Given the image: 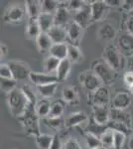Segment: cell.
Masks as SVG:
<instances>
[{"label": "cell", "mask_w": 133, "mask_h": 149, "mask_svg": "<svg viewBox=\"0 0 133 149\" xmlns=\"http://www.w3.org/2000/svg\"><path fill=\"white\" fill-rule=\"evenodd\" d=\"M89 100H91V107L93 105H108L111 102L110 92L107 86H100L95 92L89 93Z\"/></svg>", "instance_id": "9c48e42d"}, {"label": "cell", "mask_w": 133, "mask_h": 149, "mask_svg": "<svg viewBox=\"0 0 133 149\" xmlns=\"http://www.w3.org/2000/svg\"><path fill=\"white\" fill-rule=\"evenodd\" d=\"M84 29L79 25L77 22L72 20L67 26V34H68V40L70 41V44L79 46V42L83 39Z\"/></svg>", "instance_id": "7c38bea8"}, {"label": "cell", "mask_w": 133, "mask_h": 149, "mask_svg": "<svg viewBox=\"0 0 133 149\" xmlns=\"http://www.w3.org/2000/svg\"><path fill=\"white\" fill-rule=\"evenodd\" d=\"M8 66L10 67V70L13 74L14 80L22 81L29 78L31 74V70L28 64L22 61H10L8 62Z\"/></svg>", "instance_id": "52a82bcc"}, {"label": "cell", "mask_w": 133, "mask_h": 149, "mask_svg": "<svg viewBox=\"0 0 133 149\" xmlns=\"http://www.w3.org/2000/svg\"><path fill=\"white\" fill-rule=\"evenodd\" d=\"M128 91H129V93L133 95V85L130 86V88H128Z\"/></svg>", "instance_id": "db71d44e"}, {"label": "cell", "mask_w": 133, "mask_h": 149, "mask_svg": "<svg viewBox=\"0 0 133 149\" xmlns=\"http://www.w3.org/2000/svg\"><path fill=\"white\" fill-rule=\"evenodd\" d=\"M60 63H61V60L49 55V56L44 60V64H43L45 73L50 74H52L53 73H56L58 68H59Z\"/></svg>", "instance_id": "1f68e13d"}, {"label": "cell", "mask_w": 133, "mask_h": 149, "mask_svg": "<svg viewBox=\"0 0 133 149\" xmlns=\"http://www.w3.org/2000/svg\"><path fill=\"white\" fill-rule=\"evenodd\" d=\"M43 120L49 128L54 129L56 131L60 130L61 128H63V126H65V121L62 118H48L47 117Z\"/></svg>", "instance_id": "ab89813d"}, {"label": "cell", "mask_w": 133, "mask_h": 149, "mask_svg": "<svg viewBox=\"0 0 133 149\" xmlns=\"http://www.w3.org/2000/svg\"><path fill=\"white\" fill-rule=\"evenodd\" d=\"M68 53H69V44L66 42L53 44V46L51 47L49 51V55L62 61V60L68 59Z\"/></svg>", "instance_id": "7402d4cb"}, {"label": "cell", "mask_w": 133, "mask_h": 149, "mask_svg": "<svg viewBox=\"0 0 133 149\" xmlns=\"http://www.w3.org/2000/svg\"><path fill=\"white\" fill-rule=\"evenodd\" d=\"M63 3V2H62ZM58 8V10L55 13V25L58 26H63V27H67L69 25V23L71 22V14H70L69 8L67 7V2L66 4H62Z\"/></svg>", "instance_id": "ac0fdd59"}, {"label": "cell", "mask_w": 133, "mask_h": 149, "mask_svg": "<svg viewBox=\"0 0 133 149\" xmlns=\"http://www.w3.org/2000/svg\"><path fill=\"white\" fill-rule=\"evenodd\" d=\"M29 80L31 83L34 84L36 86H45L48 84L53 83H59L57 77L54 74H50L47 73H40V72H31L30 76H29Z\"/></svg>", "instance_id": "9a60e30c"}, {"label": "cell", "mask_w": 133, "mask_h": 149, "mask_svg": "<svg viewBox=\"0 0 133 149\" xmlns=\"http://www.w3.org/2000/svg\"><path fill=\"white\" fill-rule=\"evenodd\" d=\"M26 15L27 13L25 6L20 4H11L4 11L3 21L9 24H20L24 21Z\"/></svg>", "instance_id": "8992f818"}, {"label": "cell", "mask_w": 133, "mask_h": 149, "mask_svg": "<svg viewBox=\"0 0 133 149\" xmlns=\"http://www.w3.org/2000/svg\"><path fill=\"white\" fill-rule=\"evenodd\" d=\"M101 145L105 149H113L114 144V130L110 128H107L103 132V134L100 136Z\"/></svg>", "instance_id": "e575fe53"}, {"label": "cell", "mask_w": 133, "mask_h": 149, "mask_svg": "<svg viewBox=\"0 0 133 149\" xmlns=\"http://www.w3.org/2000/svg\"><path fill=\"white\" fill-rule=\"evenodd\" d=\"M0 86H1V92L3 93H10L12 91H14L17 88V81L14 79H1L0 81Z\"/></svg>", "instance_id": "8d00e7d4"}, {"label": "cell", "mask_w": 133, "mask_h": 149, "mask_svg": "<svg viewBox=\"0 0 133 149\" xmlns=\"http://www.w3.org/2000/svg\"><path fill=\"white\" fill-rule=\"evenodd\" d=\"M0 77L1 79H14L10 67L7 63H1L0 65Z\"/></svg>", "instance_id": "7bdbcfd3"}, {"label": "cell", "mask_w": 133, "mask_h": 149, "mask_svg": "<svg viewBox=\"0 0 133 149\" xmlns=\"http://www.w3.org/2000/svg\"><path fill=\"white\" fill-rule=\"evenodd\" d=\"M91 117L93 120L101 125H107L110 121V109L108 105H93Z\"/></svg>", "instance_id": "30bf717a"}, {"label": "cell", "mask_w": 133, "mask_h": 149, "mask_svg": "<svg viewBox=\"0 0 133 149\" xmlns=\"http://www.w3.org/2000/svg\"><path fill=\"white\" fill-rule=\"evenodd\" d=\"M21 122L24 131L29 136H38L41 133L40 131V124H39V117L35 111V107H30L25 114L21 118H19Z\"/></svg>", "instance_id": "3957f363"}, {"label": "cell", "mask_w": 133, "mask_h": 149, "mask_svg": "<svg viewBox=\"0 0 133 149\" xmlns=\"http://www.w3.org/2000/svg\"><path fill=\"white\" fill-rule=\"evenodd\" d=\"M48 35L51 38L52 42L54 44H59V43H66L68 40V34H67V27L63 26L55 25L54 27L50 29L48 32Z\"/></svg>", "instance_id": "ffe728a7"}, {"label": "cell", "mask_w": 133, "mask_h": 149, "mask_svg": "<svg viewBox=\"0 0 133 149\" xmlns=\"http://www.w3.org/2000/svg\"><path fill=\"white\" fill-rule=\"evenodd\" d=\"M7 104H8L10 113L18 119L27 112L29 107H32L23 93L21 88H16L7 95Z\"/></svg>", "instance_id": "6da1fadb"}, {"label": "cell", "mask_w": 133, "mask_h": 149, "mask_svg": "<svg viewBox=\"0 0 133 149\" xmlns=\"http://www.w3.org/2000/svg\"><path fill=\"white\" fill-rule=\"evenodd\" d=\"M123 57L124 56L120 53V51L117 49L116 46L109 45V46H107L103 50L101 59L106 64L109 65L114 71L119 72L123 69V65H124Z\"/></svg>", "instance_id": "277c9868"}, {"label": "cell", "mask_w": 133, "mask_h": 149, "mask_svg": "<svg viewBox=\"0 0 133 149\" xmlns=\"http://www.w3.org/2000/svg\"><path fill=\"white\" fill-rule=\"evenodd\" d=\"M97 149H105V148H103V147H100V148H97Z\"/></svg>", "instance_id": "11a10c76"}, {"label": "cell", "mask_w": 133, "mask_h": 149, "mask_svg": "<svg viewBox=\"0 0 133 149\" xmlns=\"http://www.w3.org/2000/svg\"><path fill=\"white\" fill-rule=\"evenodd\" d=\"M53 139H54V135H52V134L40 133L39 135L35 137V142L39 149H50Z\"/></svg>", "instance_id": "d6a6232c"}, {"label": "cell", "mask_w": 133, "mask_h": 149, "mask_svg": "<svg viewBox=\"0 0 133 149\" xmlns=\"http://www.w3.org/2000/svg\"><path fill=\"white\" fill-rule=\"evenodd\" d=\"M127 65H128V71L133 72V56L130 57V58H128Z\"/></svg>", "instance_id": "f5cc1de1"}, {"label": "cell", "mask_w": 133, "mask_h": 149, "mask_svg": "<svg viewBox=\"0 0 133 149\" xmlns=\"http://www.w3.org/2000/svg\"><path fill=\"white\" fill-rule=\"evenodd\" d=\"M66 104L67 103L63 100H56L53 102L48 118H62V115L64 114L65 109H66Z\"/></svg>", "instance_id": "83f0119b"}, {"label": "cell", "mask_w": 133, "mask_h": 149, "mask_svg": "<svg viewBox=\"0 0 133 149\" xmlns=\"http://www.w3.org/2000/svg\"><path fill=\"white\" fill-rule=\"evenodd\" d=\"M41 33H42V30L38 22V19H29L27 26H26V34L28 37L36 40Z\"/></svg>", "instance_id": "f546056e"}, {"label": "cell", "mask_w": 133, "mask_h": 149, "mask_svg": "<svg viewBox=\"0 0 133 149\" xmlns=\"http://www.w3.org/2000/svg\"><path fill=\"white\" fill-rule=\"evenodd\" d=\"M25 9L29 19H38L40 14L42 13L41 1L37 0H27L25 1Z\"/></svg>", "instance_id": "44dd1931"}, {"label": "cell", "mask_w": 133, "mask_h": 149, "mask_svg": "<svg viewBox=\"0 0 133 149\" xmlns=\"http://www.w3.org/2000/svg\"><path fill=\"white\" fill-rule=\"evenodd\" d=\"M62 100L67 104L70 105H77L81 102V95L79 91L75 86H67L63 88L62 92Z\"/></svg>", "instance_id": "2e32d148"}, {"label": "cell", "mask_w": 133, "mask_h": 149, "mask_svg": "<svg viewBox=\"0 0 133 149\" xmlns=\"http://www.w3.org/2000/svg\"><path fill=\"white\" fill-rule=\"evenodd\" d=\"M110 121L122 123L131 129V125H132L131 113L128 112L126 109L120 110V109H110Z\"/></svg>", "instance_id": "e0dca14e"}, {"label": "cell", "mask_w": 133, "mask_h": 149, "mask_svg": "<svg viewBox=\"0 0 133 149\" xmlns=\"http://www.w3.org/2000/svg\"><path fill=\"white\" fill-rule=\"evenodd\" d=\"M35 41H36L37 49L40 53L49 52L51 47L54 44L52 42V40H51V38L49 37V35H48V33H44V32L41 33Z\"/></svg>", "instance_id": "484cf974"}, {"label": "cell", "mask_w": 133, "mask_h": 149, "mask_svg": "<svg viewBox=\"0 0 133 149\" xmlns=\"http://www.w3.org/2000/svg\"><path fill=\"white\" fill-rule=\"evenodd\" d=\"M63 149H83L81 144L76 138H69L66 142L64 143V147Z\"/></svg>", "instance_id": "ee69618b"}, {"label": "cell", "mask_w": 133, "mask_h": 149, "mask_svg": "<svg viewBox=\"0 0 133 149\" xmlns=\"http://www.w3.org/2000/svg\"><path fill=\"white\" fill-rule=\"evenodd\" d=\"M88 120V115L84 111H76L72 112L67 116L65 120V126L67 128H72V127H78L81 123Z\"/></svg>", "instance_id": "d6986e66"}, {"label": "cell", "mask_w": 133, "mask_h": 149, "mask_svg": "<svg viewBox=\"0 0 133 149\" xmlns=\"http://www.w3.org/2000/svg\"><path fill=\"white\" fill-rule=\"evenodd\" d=\"M63 147H64V144L62 143L60 136L58 134H55L53 142L50 146V149H63Z\"/></svg>", "instance_id": "bcb514c9"}, {"label": "cell", "mask_w": 133, "mask_h": 149, "mask_svg": "<svg viewBox=\"0 0 133 149\" xmlns=\"http://www.w3.org/2000/svg\"><path fill=\"white\" fill-rule=\"evenodd\" d=\"M125 28L128 34L133 36V14H130L127 17L126 22H125Z\"/></svg>", "instance_id": "7dc6e473"}, {"label": "cell", "mask_w": 133, "mask_h": 149, "mask_svg": "<svg viewBox=\"0 0 133 149\" xmlns=\"http://www.w3.org/2000/svg\"><path fill=\"white\" fill-rule=\"evenodd\" d=\"M62 2L56 1V0H42L41 6H42V13L55 14L58 8L61 5Z\"/></svg>", "instance_id": "d590c367"}, {"label": "cell", "mask_w": 133, "mask_h": 149, "mask_svg": "<svg viewBox=\"0 0 133 149\" xmlns=\"http://www.w3.org/2000/svg\"><path fill=\"white\" fill-rule=\"evenodd\" d=\"M78 79L81 86L89 93L95 92L97 88L102 86L101 81L91 70H86V71L81 72L79 74Z\"/></svg>", "instance_id": "5b68a950"}, {"label": "cell", "mask_w": 133, "mask_h": 149, "mask_svg": "<svg viewBox=\"0 0 133 149\" xmlns=\"http://www.w3.org/2000/svg\"><path fill=\"white\" fill-rule=\"evenodd\" d=\"M51 107H52V103L48 100H42L40 102H38L37 105L35 107V111L37 113L38 117L42 119L47 118L50 114Z\"/></svg>", "instance_id": "f1b7e54d"}, {"label": "cell", "mask_w": 133, "mask_h": 149, "mask_svg": "<svg viewBox=\"0 0 133 149\" xmlns=\"http://www.w3.org/2000/svg\"><path fill=\"white\" fill-rule=\"evenodd\" d=\"M107 128H108L107 125H101V124L96 123V122L93 120V117H91V118H89V123H88V129H86V133H91V134H93V135H95L100 138V136L102 135L103 132H104Z\"/></svg>", "instance_id": "836d02e7"}, {"label": "cell", "mask_w": 133, "mask_h": 149, "mask_svg": "<svg viewBox=\"0 0 133 149\" xmlns=\"http://www.w3.org/2000/svg\"><path fill=\"white\" fill-rule=\"evenodd\" d=\"M72 20L78 23L79 25H81L84 29H86L89 24L93 23L91 4H88V1H86V5L81 10H79L78 12H75Z\"/></svg>", "instance_id": "4fadbf2b"}, {"label": "cell", "mask_w": 133, "mask_h": 149, "mask_svg": "<svg viewBox=\"0 0 133 149\" xmlns=\"http://www.w3.org/2000/svg\"><path fill=\"white\" fill-rule=\"evenodd\" d=\"M38 22H39L42 32L48 33L50 29L55 26V14L41 13L38 17Z\"/></svg>", "instance_id": "d4e9b609"}, {"label": "cell", "mask_w": 133, "mask_h": 149, "mask_svg": "<svg viewBox=\"0 0 133 149\" xmlns=\"http://www.w3.org/2000/svg\"><path fill=\"white\" fill-rule=\"evenodd\" d=\"M68 60L72 64H79L83 62L84 54L79 46L69 44V53H68Z\"/></svg>", "instance_id": "4dcf8cb0"}, {"label": "cell", "mask_w": 133, "mask_h": 149, "mask_svg": "<svg viewBox=\"0 0 133 149\" xmlns=\"http://www.w3.org/2000/svg\"><path fill=\"white\" fill-rule=\"evenodd\" d=\"M105 3L109 7H118L123 6L124 1H121V0H105Z\"/></svg>", "instance_id": "c3c4849f"}, {"label": "cell", "mask_w": 133, "mask_h": 149, "mask_svg": "<svg viewBox=\"0 0 133 149\" xmlns=\"http://www.w3.org/2000/svg\"><path fill=\"white\" fill-rule=\"evenodd\" d=\"M86 142L88 149H97L102 147L100 138L91 133H86Z\"/></svg>", "instance_id": "f35d334b"}, {"label": "cell", "mask_w": 133, "mask_h": 149, "mask_svg": "<svg viewBox=\"0 0 133 149\" xmlns=\"http://www.w3.org/2000/svg\"><path fill=\"white\" fill-rule=\"evenodd\" d=\"M131 104V97L130 93L124 91H120L111 98V109L125 110Z\"/></svg>", "instance_id": "5bb4252c"}, {"label": "cell", "mask_w": 133, "mask_h": 149, "mask_svg": "<svg viewBox=\"0 0 133 149\" xmlns=\"http://www.w3.org/2000/svg\"><path fill=\"white\" fill-rule=\"evenodd\" d=\"M127 135L123 132L114 131V144H113V149H122L126 141Z\"/></svg>", "instance_id": "60d3db41"}, {"label": "cell", "mask_w": 133, "mask_h": 149, "mask_svg": "<svg viewBox=\"0 0 133 149\" xmlns=\"http://www.w3.org/2000/svg\"><path fill=\"white\" fill-rule=\"evenodd\" d=\"M123 83L127 88H130L133 85V72L126 71L123 74Z\"/></svg>", "instance_id": "f6af8a7d"}, {"label": "cell", "mask_w": 133, "mask_h": 149, "mask_svg": "<svg viewBox=\"0 0 133 149\" xmlns=\"http://www.w3.org/2000/svg\"><path fill=\"white\" fill-rule=\"evenodd\" d=\"M117 49L124 57L130 58L133 56V36L128 34L127 32L123 33L118 37Z\"/></svg>", "instance_id": "8fae6325"}, {"label": "cell", "mask_w": 133, "mask_h": 149, "mask_svg": "<svg viewBox=\"0 0 133 149\" xmlns=\"http://www.w3.org/2000/svg\"><path fill=\"white\" fill-rule=\"evenodd\" d=\"M58 86H59V83L48 84V85L45 86H37V91L39 93V95L44 100H49V98H52L56 95V92L58 90Z\"/></svg>", "instance_id": "4316f807"}, {"label": "cell", "mask_w": 133, "mask_h": 149, "mask_svg": "<svg viewBox=\"0 0 133 149\" xmlns=\"http://www.w3.org/2000/svg\"><path fill=\"white\" fill-rule=\"evenodd\" d=\"M127 149H133V131H132V133L130 134L129 139H128V142H127Z\"/></svg>", "instance_id": "816d5d0a"}, {"label": "cell", "mask_w": 133, "mask_h": 149, "mask_svg": "<svg viewBox=\"0 0 133 149\" xmlns=\"http://www.w3.org/2000/svg\"><path fill=\"white\" fill-rule=\"evenodd\" d=\"M84 5H86V1H81V0H71L67 2V7L70 11L74 13L81 10Z\"/></svg>", "instance_id": "b9f144b4"}, {"label": "cell", "mask_w": 133, "mask_h": 149, "mask_svg": "<svg viewBox=\"0 0 133 149\" xmlns=\"http://www.w3.org/2000/svg\"><path fill=\"white\" fill-rule=\"evenodd\" d=\"M91 70L105 86H111L115 83L117 72L114 71L108 64H106L102 59L95 60L91 65Z\"/></svg>", "instance_id": "7a4b0ae2"}, {"label": "cell", "mask_w": 133, "mask_h": 149, "mask_svg": "<svg viewBox=\"0 0 133 149\" xmlns=\"http://www.w3.org/2000/svg\"><path fill=\"white\" fill-rule=\"evenodd\" d=\"M0 53H1V60L5 58L8 54V47L3 43H1V46H0Z\"/></svg>", "instance_id": "f907efd6"}, {"label": "cell", "mask_w": 133, "mask_h": 149, "mask_svg": "<svg viewBox=\"0 0 133 149\" xmlns=\"http://www.w3.org/2000/svg\"><path fill=\"white\" fill-rule=\"evenodd\" d=\"M97 36L100 40L103 41H111L116 36V30L114 26L110 23H104L101 25L97 31Z\"/></svg>", "instance_id": "603a6c76"}, {"label": "cell", "mask_w": 133, "mask_h": 149, "mask_svg": "<svg viewBox=\"0 0 133 149\" xmlns=\"http://www.w3.org/2000/svg\"><path fill=\"white\" fill-rule=\"evenodd\" d=\"M21 90H22L23 93L25 95L26 98L28 100L30 105H32V107H35L36 105H37V103H38V100H37V97H36V93L33 91V88H31V86L25 85V86H23L22 88H21Z\"/></svg>", "instance_id": "74e56055"}, {"label": "cell", "mask_w": 133, "mask_h": 149, "mask_svg": "<svg viewBox=\"0 0 133 149\" xmlns=\"http://www.w3.org/2000/svg\"><path fill=\"white\" fill-rule=\"evenodd\" d=\"M72 64L68 59L62 60L61 61V63L59 65V68H58L57 72H56V77H57L59 83L66 81L69 78L72 71Z\"/></svg>", "instance_id": "cb8c5ba5"}, {"label": "cell", "mask_w": 133, "mask_h": 149, "mask_svg": "<svg viewBox=\"0 0 133 149\" xmlns=\"http://www.w3.org/2000/svg\"><path fill=\"white\" fill-rule=\"evenodd\" d=\"M91 4V16H93V23L100 22L104 20L106 15L108 14L110 7L105 3V1L101 0H94V1H88Z\"/></svg>", "instance_id": "ba28073f"}, {"label": "cell", "mask_w": 133, "mask_h": 149, "mask_svg": "<svg viewBox=\"0 0 133 149\" xmlns=\"http://www.w3.org/2000/svg\"><path fill=\"white\" fill-rule=\"evenodd\" d=\"M123 8L130 14H133V0H126L123 3Z\"/></svg>", "instance_id": "681fc988"}]
</instances>
